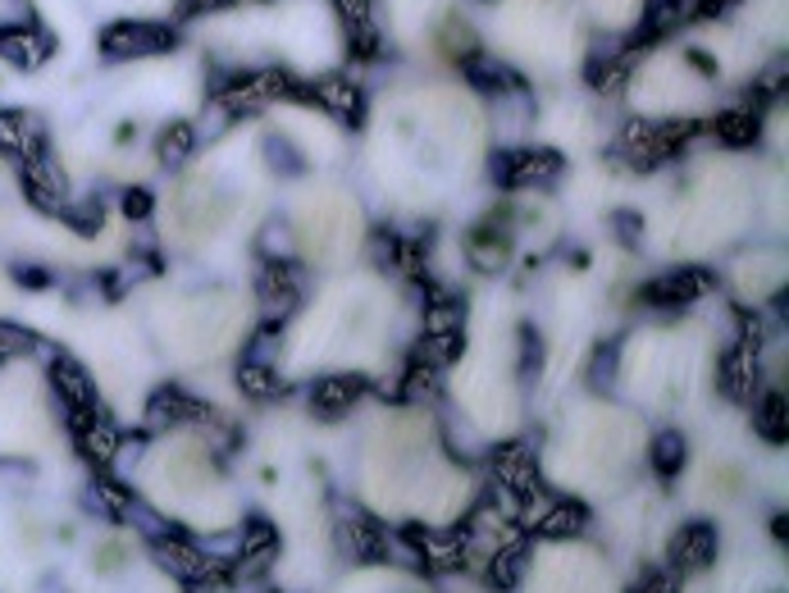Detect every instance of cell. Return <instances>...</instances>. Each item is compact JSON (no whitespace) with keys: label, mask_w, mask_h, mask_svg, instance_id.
I'll return each instance as SVG.
<instances>
[{"label":"cell","mask_w":789,"mask_h":593,"mask_svg":"<svg viewBox=\"0 0 789 593\" xmlns=\"http://www.w3.org/2000/svg\"><path fill=\"white\" fill-rule=\"evenodd\" d=\"M55 388L73 402V406H87V379L79 375V365H69V361H60L55 365Z\"/></svg>","instance_id":"obj_7"},{"label":"cell","mask_w":789,"mask_h":593,"mask_svg":"<svg viewBox=\"0 0 789 593\" xmlns=\"http://www.w3.org/2000/svg\"><path fill=\"white\" fill-rule=\"evenodd\" d=\"M717 128H721L726 142L744 146V142H754V137H758V115H754V110H730V115H721Z\"/></svg>","instance_id":"obj_5"},{"label":"cell","mask_w":789,"mask_h":593,"mask_svg":"<svg viewBox=\"0 0 789 593\" xmlns=\"http://www.w3.org/2000/svg\"><path fill=\"white\" fill-rule=\"evenodd\" d=\"M224 6H233V0H193V10H224Z\"/></svg>","instance_id":"obj_12"},{"label":"cell","mask_w":789,"mask_h":593,"mask_svg":"<svg viewBox=\"0 0 789 593\" xmlns=\"http://www.w3.org/2000/svg\"><path fill=\"white\" fill-rule=\"evenodd\" d=\"M124 210H128L133 219H142L146 210H152V197H146V193H128V201H124Z\"/></svg>","instance_id":"obj_11"},{"label":"cell","mask_w":789,"mask_h":593,"mask_svg":"<svg viewBox=\"0 0 789 593\" xmlns=\"http://www.w3.org/2000/svg\"><path fill=\"white\" fill-rule=\"evenodd\" d=\"M703 288H707V279H703V274H694V270H685V274H671V279L648 283V288H644V302L681 306V302H689V296H698Z\"/></svg>","instance_id":"obj_3"},{"label":"cell","mask_w":789,"mask_h":593,"mask_svg":"<svg viewBox=\"0 0 789 593\" xmlns=\"http://www.w3.org/2000/svg\"><path fill=\"white\" fill-rule=\"evenodd\" d=\"M681 461H685V438L681 434H662L653 443V466L662 475H675V470H681Z\"/></svg>","instance_id":"obj_6"},{"label":"cell","mask_w":789,"mask_h":593,"mask_svg":"<svg viewBox=\"0 0 789 593\" xmlns=\"http://www.w3.org/2000/svg\"><path fill=\"white\" fill-rule=\"evenodd\" d=\"M101 51H105L110 60L165 55V51H174V28H165V23H142V19L110 23V28L101 32Z\"/></svg>","instance_id":"obj_1"},{"label":"cell","mask_w":789,"mask_h":593,"mask_svg":"<svg viewBox=\"0 0 789 593\" xmlns=\"http://www.w3.org/2000/svg\"><path fill=\"white\" fill-rule=\"evenodd\" d=\"M0 146L14 156H28V137H23V115L14 110H0Z\"/></svg>","instance_id":"obj_8"},{"label":"cell","mask_w":789,"mask_h":593,"mask_svg":"<svg viewBox=\"0 0 789 593\" xmlns=\"http://www.w3.org/2000/svg\"><path fill=\"white\" fill-rule=\"evenodd\" d=\"M0 55L32 69V64H42L51 55V37L42 28H28V23H10V28H0Z\"/></svg>","instance_id":"obj_2"},{"label":"cell","mask_w":789,"mask_h":593,"mask_svg":"<svg viewBox=\"0 0 789 593\" xmlns=\"http://www.w3.org/2000/svg\"><path fill=\"white\" fill-rule=\"evenodd\" d=\"M183 142H193L187 124H178V128H169V133H165V142H160V146H165V165H178V156H183L178 146H183Z\"/></svg>","instance_id":"obj_10"},{"label":"cell","mask_w":789,"mask_h":593,"mask_svg":"<svg viewBox=\"0 0 789 593\" xmlns=\"http://www.w3.org/2000/svg\"><path fill=\"white\" fill-rule=\"evenodd\" d=\"M675 552H681V562L685 566H707L712 562V530L703 526H694V530H685V539L681 543H675Z\"/></svg>","instance_id":"obj_4"},{"label":"cell","mask_w":789,"mask_h":593,"mask_svg":"<svg viewBox=\"0 0 789 593\" xmlns=\"http://www.w3.org/2000/svg\"><path fill=\"white\" fill-rule=\"evenodd\" d=\"M320 101L343 105V115H347V119L361 115V96H356V87H347V83H320Z\"/></svg>","instance_id":"obj_9"}]
</instances>
